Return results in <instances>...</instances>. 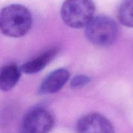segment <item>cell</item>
Masks as SVG:
<instances>
[{
  "mask_svg": "<svg viewBox=\"0 0 133 133\" xmlns=\"http://www.w3.org/2000/svg\"><path fill=\"white\" fill-rule=\"evenodd\" d=\"M90 82V78L85 75H78L74 77L70 82L72 89H78L87 85Z\"/></svg>",
  "mask_w": 133,
  "mask_h": 133,
  "instance_id": "cell-10",
  "label": "cell"
},
{
  "mask_svg": "<svg viewBox=\"0 0 133 133\" xmlns=\"http://www.w3.org/2000/svg\"><path fill=\"white\" fill-rule=\"evenodd\" d=\"M54 125L50 111L42 107L29 109L23 116L19 133H49Z\"/></svg>",
  "mask_w": 133,
  "mask_h": 133,
  "instance_id": "cell-4",
  "label": "cell"
},
{
  "mask_svg": "<svg viewBox=\"0 0 133 133\" xmlns=\"http://www.w3.org/2000/svg\"><path fill=\"white\" fill-rule=\"evenodd\" d=\"M20 68L16 64H9L0 68V90L7 92L13 89L21 76Z\"/></svg>",
  "mask_w": 133,
  "mask_h": 133,
  "instance_id": "cell-8",
  "label": "cell"
},
{
  "mask_svg": "<svg viewBox=\"0 0 133 133\" xmlns=\"http://www.w3.org/2000/svg\"><path fill=\"white\" fill-rule=\"evenodd\" d=\"M33 18L27 7L19 4L5 6L0 12V31L4 35L20 38L30 30Z\"/></svg>",
  "mask_w": 133,
  "mask_h": 133,
  "instance_id": "cell-1",
  "label": "cell"
},
{
  "mask_svg": "<svg viewBox=\"0 0 133 133\" xmlns=\"http://www.w3.org/2000/svg\"><path fill=\"white\" fill-rule=\"evenodd\" d=\"M95 12L93 0H65L61 8L63 21L73 29L86 27L93 18Z\"/></svg>",
  "mask_w": 133,
  "mask_h": 133,
  "instance_id": "cell-3",
  "label": "cell"
},
{
  "mask_svg": "<svg viewBox=\"0 0 133 133\" xmlns=\"http://www.w3.org/2000/svg\"><path fill=\"white\" fill-rule=\"evenodd\" d=\"M85 35L93 45L105 48L112 45L117 40L118 27L110 17L96 16L85 27Z\"/></svg>",
  "mask_w": 133,
  "mask_h": 133,
  "instance_id": "cell-2",
  "label": "cell"
},
{
  "mask_svg": "<svg viewBox=\"0 0 133 133\" xmlns=\"http://www.w3.org/2000/svg\"><path fill=\"white\" fill-rule=\"evenodd\" d=\"M117 18L124 26L133 28V0H122L117 10Z\"/></svg>",
  "mask_w": 133,
  "mask_h": 133,
  "instance_id": "cell-9",
  "label": "cell"
},
{
  "mask_svg": "<svg viewBox=\"0 0 133 133\" xmlns=\"http://www.w3.org/2000/svg\"><path fill=\"white\" fill-rule=\"evenodd\" d=\"M59 49L52 48L41 53L40 55L26 62L20 66L22 71L27 74H34L43 70L51 61L57 55Z\"/></svg>",
  "mask_w": 133,
  "mask_h": 133,
  "instance_id": "cell-7",
  "label": "cell"
},
{
  "mask_svg": "<svg viewBox=\"0 0 133 133\" xmlns=\"http://www.w3.org/2000/svg\"><path fill=\"white\" fill-rule=\"evenodd\" d=\"M70 77L69 71L59 68L48 74L40 84L39 93L40 95L52 94L59 92L68 81Z\"/></svg>",
  "mask_w": 133,
  "mask_h": 133,
  "instance_id": "cell-6",
  "label": "cell"
},
{
  "mask_svg": "<svg viewBox=\"0 0 133 133\" xmlns=\"http://www.w3.org/2000/svg\"><path fill=\"white\" fill-rule=\"evenodd\" d=\"M77 133H115L112 123L99 113H89L80 118L76 124Z\"/></svg>",
  "mask_w": 133,
  "mask_h": 133,
  "instance_id": "cell-5",
  "label": "cell"
}]
</instances>
